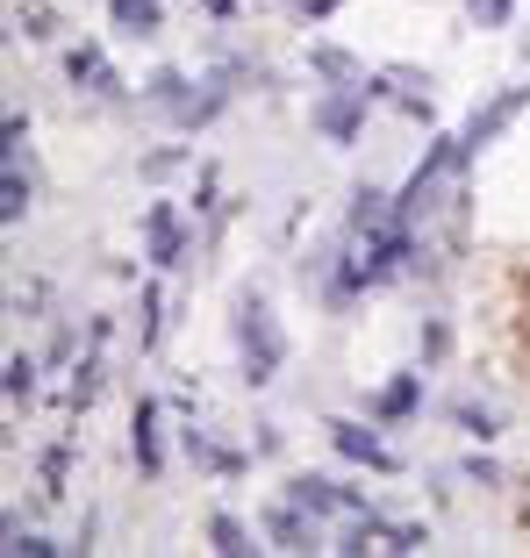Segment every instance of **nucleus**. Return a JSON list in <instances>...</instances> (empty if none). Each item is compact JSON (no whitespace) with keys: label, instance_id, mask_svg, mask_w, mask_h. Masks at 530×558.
I'll return each mask as SVG.
<instances>
[{"label":"nucleus","instance_id":"1a4fd4ad","mask_svg":"<svg viewBox=\"0 0 530 558\" xmlns=\"http://www.w3.org/2000/svg\"><path fill=\"white\" fill-rule=\"evenodd\" d=\"M130 451H136V473L144 480L166 473V451H158V401L150 395H136V409H130Z\"/></svg>","mask_w":530,"mask_h":558},{"label":"nucleus","instance_id":"0eeeda50","mask_svg":"<svg viewBox=\"0 0 530 558\" xmlns=\"http://www.w3.org/2000/svg\"><path fill=\"white\" fill-rule=\"evenodd\" d=\"M330 444L345 451V459H359V465H373V473H401V459L381 444V429H365V423H351V415H330Z\"/></svg>","mask_w":530,"mask_h":558},{"label":"nucleus","instance_id":"f257e3e1","mask_svg":"<svg viewBox=\"0 0 530 558\" xmlns=\"http://www.w3.org/2000/svg\"><path fill=\"white\" fill-rule=\"evenodd\" d=\"M237 359H244L251 387H265V379L287 365V337H280V323H273V308H265L258 294L237 301Z\"/></svg>","mask_w":530,"mask_h":558},{"label":"nucleus","instance_id":"9d476101","mask_svg":"<svg viewBox=\"0 0 530 558\" xmlns=\"http://www.w3.org/2000/svg\"><path fill=\"white\" fill-rule=\"evenodd\" d=\"M222 108H230V65H222V72H208V80H201V94L186 100L180 116H172V130H186V136H194V130H208V122H216Z\"/></svg>","mask_w":530,"mask_h":558},{"label":"nucleus","instance_id":"5701e85b","mask_svg":"<svg viewBox=\"0 0 530 558\" xmlns=\"http://www.w3.org/2000/svg\"><path fill=\"white\" fill-rule=\"evenodd\" d=\"M15 22H22V36H50V8H36V0L15 8Z\"/></svg>","mask_w":530,"mask_h":558},{"label":"nucleus","instance_id":"393cba45","mask_svg":"<svg viewBox=\"0 0 530 558\" xmlns=\"http://www.w3.org/2000/svg\"><path fill=\"white\" fill-rule=\"evenodd\" d=\"M445 344H451L445 323H423V359H445Z\"/></svg>","mask_w":530,"mask_h":558},{"label":"nucleus","instance_id":"cd10ccee","mask_svg":"<svg viewBox=\"0 0 530 558\" xmlns=\"http://www.w3.org/2000/svg\"><path fill=\"white\" fill-rule=\"evenodd\" d=\"M201 8H208V15H222V22H230V8H237V0H201Z\"/></svg>","mask_w":530,"mask_h":558},{"label":"nucleus","instance_id":"c85d7f7f","mask_svg":"<svg viewBox=\"0 0 530 558\" xmlns=\"http://www.w3.org/2000/svg\"><path fill=\"white\" fill-rule=\"evenodd\" d=\"M523 50H530V36H523Z\"/></svg>","mask_w":530,"mask_h":558},{"label":"nucleus","instance_id":"7ed1b4c3","mask_svg":"<svg viewBox=\"0 0 530 558\" xmlns=\"http://www.w3.org/2000/svg\"><path fill=\"white\" fill-rule=\"evenodd\" d=\"M523 108H530V86H509V94H502V100H487L481 116H473V122H466V130H459V150H466V165L481 158V150L495 144V136L509 130V122L523 116Z\"/></svg>","mask_w":530,"mask_h":558},{"label":"nucleus","instance_id":"20e7f679","mask_svg":"<svg viewBox=\"0 0 530 558\" xmlns=\"http://www.w3.org/2000/svg\"><path fill=\"white\" fill-rule=\"evenodd\" d=\"M287 494H294L301 509H315V515H365V494L345 487V480H330V473H294Z\"/></svg>","mask_w":530,"mask_h":558},{"label":"nucleus","instance_id":"a211bd4d","mask_svg":"<svg viewBox=\"0 0 530 558\" xmlns=\"http://www.w3.org/2000/svg\"><path fill=\"white\" fill-rule=\"evenodd\" d=\"M8 551H15V558H50V551H65V544H50L44 530H22V523H8Z\"/></svg>","mask_w":530,"mask_h":558},{"label":"nucleus","instance_id":"f8f14e48","mask_svg":"<svg viewBox=\"0 0 530 558\" xmlns=\"http://www.w3.org/2000/svg\"><path fill=\"white\" fill-rule=\"evenodd\" d=\"M186 459H194L201 465V473H216V480H237V473H244V451H222V444H208V429H194V423H186Z\"/></svg>","mask_w":530,"mask_h":558},{"label":"nucleus","instance_id":"a878e982","mask_svg":"<svg viewBox=\"0 0 530 558\" xmlns=\"http://www.w3.org/2000/svg\"><path fill=\"white\" fill-rule=\"evenodd\" d=\"M144 344H158V287L144 294Z\"/></svg>","mask_w":530,"mask_h":558},{"label":"nucleus","instance_id":"dca6fc26","mask_svg":"<svg viewBox=\"0 0 530 558\" xmlns=\"http://www.w3.org/2000/svg\"><path fill=\"white\" fill-rule=\"evenodd\" d=\"M309 65L323 72V80H365V65L351 58V50H337V44H309Z\"/></svg>","mask_w":530,"mask_h":558},{"label":"nucleus","instance_id":"b1692460","mask_svg":"<svg viewBox=\"0 0 530 558\" xmlns=\"http://www.w3.org/2000/svg\"><path fill=\"white\" fill-rule=\"evenodd\" d=\"M466 480H481V487H502V465H495V459H466Z\"/></svg>","mask_w":530,"mask_h":558},{"label":"nucleus","instance_id":"6ab92c4d","mask_svg":"<svg viewBox=\"0 0 530 558\" xmlns=\"http://www.w3.org/2000/svg\"><path fill=\"white\" fill-rule=\"evenodd\" d=\"M466 15L481 22V29H509V15H516V0H466Z\"/></svg>","mask_w":530,"mask_h":558},{"label":"nucleus","instance_id":"f03ea898","mask_svg":"<svg viewBox=\"0 0 530 558\" xmlns=\"http://www.w3.org/2000/svg\"><path fill=\"white\" fill-rule=\"evenodd\" d=\"M381 100V80H337L330 94L309 108V122L323 130V144H351V136L365 130V108Z\"/></svg>","mask_w":530,"mask_h":558},{"label":"nucleus","instance_id":"aec40b11","mask_svg":"<svg viewBox=\"0 0 530 558\" xmlns=\"http://www.w3.org/2000/svg\"><path fill=\"white\" fill-rule=\"evenodd\" d=\"M29 395H36V359H8V401L22 409Z\"/></svg>","mask_w":530,"mask_h":558},{"label":"nucleus","instance_id":"6e6552de","mask_svg":"<svg viewBox=\"0 0 530 558\" xmlns=\"http://www.w3.org/2000/svg\"><path fill=\"white\" fill-rule=\"evenodd\" d=\"M65 72H72V86H86V94L122 100V72L108 65V50H100V44H72L65 50Z\"/></svg>","mask_w":530,"mask_h":558},{"label":"nucleus","instance_id":"4be33fe9","mask_svg":"<svg viewBox=\"0 0 530 558\" xmlns=\"http://www.w3.org/2000/svg\"><path fill=\"white\" fill-rule=\"evenodd\" d=\"M94 395H100V359H86V365H80V379H72V415H80Z\"/></svg>","mask_w":530,"mask_h":558},{"label":"nucleus","instance_id":"4468645a","mask_svg":"<svg viewBox=\"0 0 530 558\" xmlns=\"http://www.w3.org/2000/svg\"><path fill=\"white\" fill-rule=\"evenodd\" d=\"M108 15H116L122 36H158L166 29V8H158V0H108Z\"/></svg>","mask_w":530,"mask_h":558},{"label":"nucleus","instance_id":"412c9836","mask_svg":"<svg viewBox=\"0 0 530 558\" xmlns=\"http://www.w3.org/2000/svg\"><path fill=\"white\" fill-rule=\"evenodd\" d=\"M381 537H387V551H423L431 530H423V523H395V530H381Z\"/></svg>","mask_w":530,"mask_h":558},{"label":"nucleus","instance_id":"f3484780","mask_svg":"<svg viewBox=\"0 0 530 558\" xmlns=\"http://www.w3.org/2000/svg\"><path fill=\"white\" fill-rule=\"evenodd\" d=\"M451 423H459L466 437H481V444L502 437V415H495V409H473V401H459V409H451Z\"/></svg>","mask_w":530,"mask_h":558},{"label":"nucleus","instance_id":"9b49d317","mask_svg":"<svg viewBox=\"0 0 530 558\" xmlns=\"http://www.w3.org/2000/svg\"><path fill=\"white\" fill-rule=\"evenodd\" d=\"M415 409H423V373H401L373 395V423H409Z\"/></svg>","mask_w":530,"mask_h":558},{"label":"nucleus","instance_id":"39448f33","mask_svg":"<svg viewBox=\"0 0 530 558\" xmlns=\"http://www.w3.org/2000/svg\"><path fill=\"white\" fill-rule=\"evenodd\" d=\"M265 537H273V551H323V530H315V509H301L294 494L265 509Z\"/></svg>","mask_w":530,"mask_h":558},{"label":"nucleus","instance_id":"423d86ee","mask_svg":"<svg viewBox=\"0 0 530 558\" xmlns=\"http://www.w3.org/2000/svg\"><path fill=\"white\" fill-rule=\"evenodd\" d=\"M144 258L158 265V272H172V265L186 258V230H180V208H172V201H150L144 208Z\"/></svg>","mask_w":530,"mask_h":558},{"label":"nucleus","instance_id":"ddd939ff","mask_svg":"<svg viewBox=\"0 0 530 558\" xmlns=\"http://www.w3.org/2000/svg\"><path fill=\"white\" fill-rule=\"evenodd\" d=\"M194 86H201V80H186L180 65H158V72L144 80V100H150V108H166V116H180L186 100H194Z\"/></svg>","mask_w":530,"mask_h":558},{"label":"nucleus","instance_id":"2eb2a0df","mask_svg":"<svg viewBox=\"0 0 530 558\" xmlns=\"http://www.w3.org/2000/svg\"><path fill=\"white\" fill-rule=\"evenodd\" d=\"M208 544H216L222 558H244V551H258V537H251V530L237 523L230 509H216V515H208Z\"/></svg>","mask_w":530,"mask_h":558},{"label":"nucleus","instance_id":"bb28decb","mask_svg":"<svg viewBox=\"0 0 530 558\" xmlns=\"http://www.w3.org/2000/svg\"><path fill=\"white\" fill-rule=\"evenodd\" d=\"M294 8H301V15H309V22H323V15H330V8H337V0H294Z\"/></svg>","mask_w":530,"mask_h":558}]
</instances>
